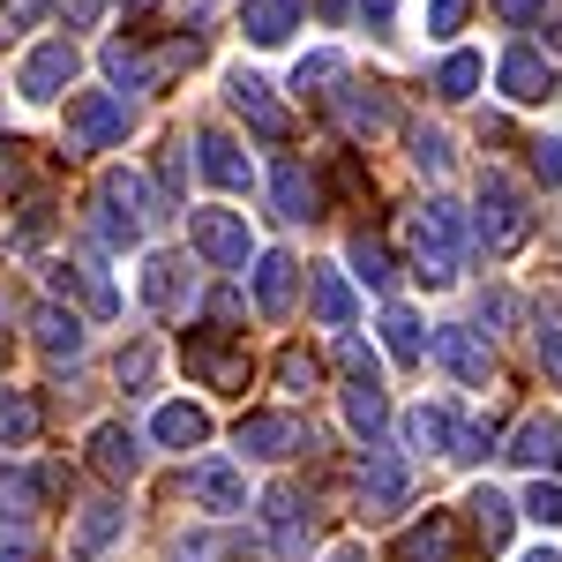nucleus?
Wrapping results in <instances>:
<instances>
[{
    "mask_svg": "<svg viewBox=\"0 0 562 562\" xmlns=\"http://www.w3.org/2000/svg\"><path fill=\"white\" fill-rule=\"evenodd\" d=\"M338 121H346V135H383L390 128V98L383 90H338Z\"/></svg>",
    "mask_w": 562,
    "mask_h": 562,
    "instance_id": "obj_29",
    "label": "nucleus"
},
{
    "mask_svg": "<svg viewBox=\"0 0 562 562\" xmlns=\"http://www.w3.org/2000/svg\"><path fill=\"white\" fill-rule=\"evenodd\" d=\"M188 495L217 510V518H233V510H248V480L233 473L225 458H203V465H188Z\"/></svg>",
    "mask_w": 562,
    "mask_h": 562,
    "instance_id": "obj_10",
    "label": "nucleus"
},
{
    "mask_svg": "<svg viewBox=\"0 0 562 562\" xmlns=\"http://www.w3.org/2000/svg\"><path fill=\"white\" fill-rule=\"evenodd\" d=\"M105 8H113V0H60V15H68V23H76V31H90V23H98V15H105Z\"/></svg>",
    "mask_w": 562,
    "mask_h": 562,
    "instance_id": "obj_46",
    "label": "nucleus"
},
{
    "mask_svg": "<svg viewBox=\"0 0 562 562\" xmlns=\"http://www.w3.org/2000/svg\"><path fill=\"white\" fill-rule=\"evenodd\" d=\"M225 555H233L225 532H195V540H180V562H225Z\"/></svg>",
    "mask_w": 562,
    "mask_h": 562,
    "instance_id": "obj_44",
    "label": "nucleus"
},
{
    "mask_svg": "<svg viewBox=\"0 0 562 562\" xmlns=\"http://www.w3.org/2000/svg\"><path fill=\"white\" fill-rule=\"evenodd\" d=\"M480 76H487V60H480V53H450V60H442V76H435V90H442V98H473Z\"/></svg>",
    "mask_w": 562,
    "mask_h": 562,
    "instance_id": "obj_35",
    "label": "nucleus"
},
{
    "mask_svg": "<svg viewBox=\"0 0 562 562\" xmlns=\"http://www.w3.org/2000/svg\"><path fill=\"white\" fill-rule=\"evenodd\" d=\"M38 397L31 390H0V442H38Z\"/></svg>",
    "mask_w": 562,
    "mask_h": 562,
    "instance_id": "obj_31",
    "label": "nucleus"
},
{
    "mask_svg": "<svg viewBox=\"0 0 562 562\" xmlns=\"http://www.w3.org/2000/svg\"><path fill=\"white\" fill-rule=\"evenodd\" d=\"M301 442H307V428L293 413H248V420H240V450H248V458H293Z\"/></svg>",
    "mask_w": 562,
    "mask_h": 562,
    "instance_id": "obj_13",
    "label": "nucleus"
},
{
    "mask_svg": "<svg viewBox=\"0 0 562 562\" xmlns=\"http://www.w3.org/2000/svg\"><path fill=\"white\" fill-rule=\"evenodd\" d=\"M195 166H203L225 195H248V188H256V166L240 158V143H233V135H217V128L195 135Z\"/></svg>",
    "mask_w": 562,
    "mask_h": 562,
    "instance_id": "obj_11",
    "label": "nucleus"
},
{
    "mask_svg": "<svg viewBox=\"0 0 562 562\" xmlns=\"http://www.w3.org/2000/svg\"><path fill=\"white\" fill-rule=\"evenodd\" d=\"M525 233H532L525 195H518L503 173H487V180H480V248H487V256H510Z\"/></svg>",
    "mask_w": 562,
    "mask_h": 562,
    "instance_id": "obj_3",
    "label": "nucleus"
},
{
    "mask_svg": "<svg viewBox=\"0 0 562 562\" xmlns=\"http://www.w3.org/2000/svg\"><path fill=\"white\" fill-rule=\"evenodd\" d=\"M31 330H38L45 360H76V352H83V323H76V307H38Z\"/></svg>",
    "mask_w": 562,
    "mask_h": 562,
    "instance_id": "obj_24",
    "label": "nucleus"
},
{
    "mask_svg": "<svg viewBox=\"0 0 562 562\" xmlns=\"http://www.w3.org/2000/svg\"><path fill=\"white\" fill-rule=\"evenodd\" d=\"M510 458H518V465H562V420H548V413L518 420V435H510Z\"/></svg>",
    "mask_w": 562,
    "mask_h": 562,
    "instance_id": "obj_23",
    "label": "nucleus"
},
{
    "mask_svg": "<svg viewBox=\"0 0 562 562\" xmlns=\"http://www.w3.org/2000/svg\"><path fill=\"white\" fill-rule=\"evenodd\" d=\"M121 532H128V510H121V503H90L83 518H76V540H83V548H105V540H121Z\"/></svg>",
    "mask_w": 562,
    "mask_h": 562,
    "instance_id": "obj_33",
    "label": "nucleus"
},
{
    "mask_svg": "<svg viewBox=\"0 0 562 562\" xmlns=\"http://www.w3.org/2000/svg\"><path fill=\"white\" fill-rule=\"evenodd\" d=\"M188 248L217 270H248V217L240 211H195L188 217Z\"/></svg>",
    "mask_w": 562,
    "mask_h": 562,
    "instance_id": "obj_4",
    "label": "nucleus"
},
{
    "mask_svg": "<svg viewBox=\"0 0 562 562\" xmlns=\"http://www.w3.org/2000/svg\"><path fill=\"white\" fill-rule=\"evenodd\" d=\"M225 90H233V105H240V121H248L256 135H270V143H278V135L293 128V121H285V105L270 98V83H262V76H248V68H233V76H225Z\"/></svg>",
    "mask_w": 562,
    "mask_h": 562,
    "instance_id": "obj_12",
    "label": "nucleus"
},
{
    "mask_svg": "<svg viewBox=\"0 0 562 562\" xmlns=\"http://www.w3.org/2000/svg\"><path fill=\"white\" fill-rule=\"evenodd\" d=\"M525 518H540V525H562V480H555V487L540 480V487L525 495Z\"/></svg>",
    "mask_w": 562,
    "mask_h": 562,
    "instance_id": "obj_42",
    "label": "nucleus"
},
{
    "mask_svg": "<svg viewBox=\"0 0 562 562\" xmlns=\"http://www.w3.org/2000/svg\"><path fill=\"white\" fill-rule=\"evenodd\" d=\"M397 562H458V525H450V510H428V518L413 525L397 540Z\"/></svg>",
    "mask_w": 562,
    "mask_h": 562,
    "instance_id": "obj_18",
    "label": "nucleus"
},
{
    "mask_svg": "<svg viewBox=\"0 0 562 562\" xmlns=\"http://www.w3.org/2000/svg\"><path fill=\"white\" fill-rule=\"evenodd\" d=\"M548 45H562V23H555V31H548Z\"/></svg>",
    "mask_w": 562,
    "mask_h": 562,
    "instance_id": "obj_56",
    "label": "nucleus"
},
{
    "mask_svg": "<svg viewBox=\"0 0 562 562\" xmlns=\"http://www.w3.org/2000/svg\"><path fill=\"white\" fill-rule=\"evenodd\" d=\"M540 8H548V0H495V15H503V23H525V15H540Z\"/></svg>",
    "mask_w": 562,
    "mask_h": 562,
    "instance_id": "obj_49",
    "label": "nucleus"
},
{
    "mask_svg": "<svg viewBox=\"0 0 562 562\" xmlns=\"http://www.w3.org/2000/svg\"><path fill=\"white\" fill-rule=\"evenodd\" d=\"M105 76H113L121 90H150V83H158V68H150V60H143L135 45H121V38L105 45Z\"/></svg>",
    "mask_w": 562,
    "mask_h": 562,
    "instance_id": "obj_32",
    "label": "nucleus"
},
{
    "mask_svg": "<svg viewBox=\"0 0 562 562\" xmlns=\"http://www.w3.org/2000/svg\"><path fill=\"white\" fill-rule=\"evenodd\" d=\"M270 195H278V217H293V225L323 217V188H315V173H307L301 158H285V166L270 173Z\"/></svg>",
    "mask_w": 562,
    "mask_h": 562,
    "instance_id": "obj_15",
    "label": "nucleus"
},
{
    "mask_svg": "<svg viewBox=\"0 0 562 562\" xmlns=\"http://www.w3.org/2000/svg\"><path fill=\"white\" fill-rule=\"evenodd\" d=\"M346 420H352V428H360V435H375V428H383V420H390L383 390H346Z\"/></svg>",
    "mask_w": 562,
    "mask_h": 562,
    "instance_id": "obj_37",
    "label": "nucleus"
},
{
    "mask_svg": "<svg viewBox=\"0 0 562 562\" xmlns=\"http://www.w3.org/2000/svg\"><path fill=\"white\" fill-rule=\"evenodd\" d=\"M121 135H128V98H113V90H76L68 98V158L113 150Z\"/></svg>",
    "mask_w": 562,
    "mask_h": 562,
    "instance_id": "obj_2",
    "label": "nucleus"
},
{
    "mask_svg": "<svg viewBox=\"0 0 562 562\" xmlns=\"http://www.w3.org/2000/svg\"><path fill=\"white\" fill-rule=\"evenodd\" d=\"M360 15H368V31H383L390 15H397V0H360Z\"/></svg>",
    "mask_w": 562,
    "mask_h": 562,
    "instance_id": "obj_50",
    "label": "nucleus"
},
{
    "mask_svg": "<svg viewBox=\"0 0 562 562\" xmlns=\"http://www.w3.org/2000/svg\"><path fill=\"white\" fill-rule=\"evenodd\" d=\"M45 278H53L60 301H83L90 315H121V293H113V278H105L98 262H53Z\"/></svg>",
    "mask_w": 562,
    "mask_h": 562,
    "instance_id": "obj_9",
    "label": "nucleus"
},
{
    "mask_svg": "<svg viewBox=\"0 0 562 562\" xmlns=\"http://www.w3.org/2000/svg\"><path fill=\"white\" fill-rule=\"evenodd\" d=\"M465 510H473L480 548H487V555H503V548H510V525H518V503H510V495H495V487H473V503H465Z\"/></svg>",
    "mask_w": 562,
    "mask_h": 562,
    "instance_id": "obj_19",
    "label": "nucleus"
},
{
    "mask_svg": "<svg viewBox=\"0 0 562 562\" xmlns=\"http://www.w3.org/2000/svg\"><path fill=\"white\" fill-rule=\"evenodd\" d=\"M383 346H390L397 368H420V360H428V338H420V315H413V307H390L383 315Z\"/></svg>",
    "mask_w": 562,
    "mask_h": 562,
    "instance_id": "obj_30",
    "label": "nucleus"
},
{
    "mask_svg": "<svg viewBox=\"0 0 562 562\" xmlns=\"http://www.w3.org/2000/svg\"><path fill=\"white\" fill-rule=\"evenodd\" d=\"M540 368H548V383H562V330H540Z\"/></svg>",
    "mask_w": 562,
    "mask_h": 562,
    "instance_id": "obj_47",
    "label": "nucleus"
},
{
    "mask_svg": "<svg viewBox=\"0 0 562 562\" xmlns=\"http://www.w3.org/2000/svg\"><path fill=\"white\" fill-rule=\"evenodd\" d=\"M293 23H301V0H248V8H240V31L256 45H285Z\"/></svg>",
    "mask_w": 562,
    "mask_h": 562,
    "instance_id": "obj_22",
    "label": "nucleus"
},
{
    "mask_svg": "<svg viewBox=\"0 0 562 562\" xmlns=\"http://www.w3.org/2000/svg\"><path fill=\"white\" fill-rule=\"evenodd\" d=\"M525 562H562V555H555V548H532V555H525Z\"/></svg>",
    "mask_w": 562,
    "mask_h": 562,
    "instance_id": "obj_53",
    "label": "nucleus"
},
{
    "mask_svg": "<svg viewBox=\"0 0 562 562\" xmlns=\"http://www.w3.org/2000/svg\"><path fill=\"white\" fill-rule=\"evenodd\" d=\"M0 562H31V555H23V548H0Z\"/></svg>",
    "mask_w": 562,
    "mask_h": 562,
    "instance_id": "obj_55",
    "label": "nucleus"
},
{
    "mask_svg": "<svg viewBox=\"0 0 562 562\" xmlns=\"http://www.w3.org/2000/svg\"><path fill=\"white\" fill-rule=\"evenodd\" d=\"M90 465H98L105 480H135V473H143V442H135V428L105 420V428L90 435Z\"/></svg>",
    "mask_w": 562,
    "mask_h": 562,
    "instance_id": "obj_17",
    "label": "nucleus"
},
{
    "mask_svg": "<svg viewBox=\"0 0 562 562\" xmlns=\"http://www.w3.org/2000/svg\"><path fill=\"white\" fill-rule=\"evenodd\" d=\"M158 173H166V188H173V195H180V180H188V158H180V143H173V150H166V158H158Z\"/></svg>",
    "mask_w": 562,
    "mask_h": 562,
    "instance_id": "obj_48",
    "label": "nucleus"
},
{
    "mask_svg": "<svg viewBox=\"0 0 562 562\" xmlns=\"http://www.w3.org/2000/svg\"><path fill=\"white\" fill-rule=\"evenodd\" d=\"M352 270H360V278H368V285L383 293V285H390V248H383V240H368V233H360V240H352Z\"/></svg>",
    "mask_w": 562,
    "mask_h": 562,
    "instance_id": "obj_39",
    "label": "nucleus"
},
{
    "mask_svg": "<svg viewBox=\"0 0 562 562\" xmlns=\"http://www.w3.org/2000/svg\"><path fill=\"white\" fill-rule=\"evenodd\" d=\"M188 375L211 390H248L256 368H248V352L225 346V330H188Z\"/></svg>",
    "mask_w": 562,
    "mask_h": 562,
    "instance_id": "obj_5",
    "label": "nucleus"
},
{
    "mask_svg": "<svg viewBox=\"0 0 562 562\" xmlns=\"http://www.w3.org/2000/svg\"><path fill=\"white\" fill-rule=\"evenodd\" d=\"M413 166H420V173H450V135L442 128H413Z\"/></svg>",
    "mask_w": 562,
    "mask_h": 562,
    "instance_id": "obj_38",
    "label": "nucleus"
},
{
    "mask_svg": "<svg viewBox=\"0 0 562 562\" xmlns=\"http://www.w3.org/2000/svg\"><path fill=\"white\" fill-rule=\"evenodd\" d=\"M330 562H368V555H360V548H338V555H330Z\"/></svg>",
    "mask_w": 562,
    "mask_h": 562,
    "instance_id": "obj_54",
    "label": "nucleus"
},
{
    "mask_svg": "<svg viewBox=\"0 0 562 562\" xmlns=\"http://www.w3.org/2000/svg\"><path fill=\"white\" fill-rule=\"evenodd\" d=\"M15 150H23V143H0V188L15 180Z\"/></svg>",
    "mask_w": 562,
    "mask_h": 562,
    "instance_id": "obj_52",
    "label": "nucleus"
},
{
    "mask_svg": "<svg viewBox=\"0 0 562 562\" xmlns=\"http://www.w3.org/2000/svg\"><path fill=\"white\" fill-rule=\"evenodd\" d=\"M495 83H503V98H518V105H540V98H555L562 76L548 53H532V45H510L503 53V68H495Z\"/></svg>",
    "mask_w": 562,
    "mask_h": 562,
    "instance_id": "obj_6",
    "label": "nucleus"
},
{
    "mask_svg": "<svg viewBox=\"0 0 562 562\" xmlns=\"http://www.w3.org/2000/svg\"><path fill=\"white\" fill-rule=\"evenodd\" d=\"M525 150H532V173L548 180V188H562V135H532Z\"/></svg>",
    "mask_w": 562,
    "mask_h": 562,
    "instance_id": "obj_40",
    "label": "nucleus"
},
{
    "mask_svg": "<svg viewBox=\"0 0 562 562\" xmlns=\"http://www.w3.org/2000/svg\"><path fill=\"white\" fill-rule=\"evenodd\" d=\"M465 8H473V0H428V38H458Z\"/></svg>",
    "mask_w": 562,
    "mask_h": 562,
    "instance_id": "obj_41",
    "label": "nucleus"
},
{
    "mask_svg": "<svg viewBox=\"0 0 562 562\" xmlns=\"http://www.w3.org/2000/svg\"><path fill=\"white\" fill-rule=\"evenodd\" d=\"M38 15H45V0H0V23H8V31H31Z\"/></svg>",
    "mask_w": 562,
    "mask_h": 562,
    "instance_id": "obj_45",
    "label": "nucleus"
},
{
    "mask_svg": "<svg viewBox=\"0 0 562 562\" xmlns=\"http://www.w3.org/2000/svg\"><path fill=\"white\" fill-rule=\"evenodd\" d=\"M293 293H301V262L270 248V256L256 262V307H262V315H285V307H293Z\"/></svg>",
    "mask_w": 562,
    "mask_h": 562,
    "instance_id": "obj_20",
    "label": "nucleus"
},
{
    "mask_svg": "<svg viewBox=\"0 0 562 562\" xmlns=\"http://www.w3.org/2000/svg\"><path fill=\"white\" fill-rule=\"evenodd\" d=\"M76 83V45L68 38H45L31 60H23V76H15V90L31 98V105H45V98H60V90Z\"/></svg>",
    "mask_w": 562,
    "mask_h": 562,
    "instance_id": "obj_7",
    "label": "nucleus"
},
{
    "mask_svg": "<svg viewBox=\"0 0 562 562\" xmlns=\"http://www.w3.org/2000/svg\"><path fill=\"white\" fill-rule=\"evenodd\" d=\"M323 83H346V53H307L301 68H293V90H323Z\"/></svg>",
    "mask_w": 562,
    "mask_h": 562,
    "instance_id": "obj_36",
    "label": "nucleus"
},
{
    "mask_svg": "<svg viewBox=\"0 0 562 562\" xmlns=\"http://www.w3.org/2000/svg\"><path fill=\"white\" fill-rule=\"evenodd\" d=\"M150 435H158L166 450H195V442H211V413H203V405H188V397H173V405H158Z\"/></svg>",
    "mask_w": 562,
    "mask_h": 562,
    "instance_id": "obj_21",
    "label": "nucleus"
},
{
    "mask_svg": "<svg viewBox=\"0 0 562 562\" xmlns=\"http://www.w3.org/2000/svg\"><path fill=\"white\" fill-rule=\"evenodd\" d=\"M405 503V458L397 450H368L360 458V510H397Z\"/></svg>",
    "mask_w": 562,
    "mask_h": 562,
    "instance_id": "obj_14",
    "label": "nucleus"
},
{
    "mask_svg": "<svg viewBox=\"0 0 562 562\" xmlns=\"http://www.w3.org/2000/svg\"><path fill=\"white\" fill-rule=\"evenodd\" d=\"M405 442H413V450H442V458H458V420H450L442 405H413V413H405Z\"/></svg>",
    "mask_w": 562,
    "mask_h": 562,
    "instance_id": "obj_27",
    "label": "nucleus"
},
{
    "mask_svg": "<svg viewBox=\"0 0 562 562\" xmlns=\"http://www.w3.org/2000/svg\"><path fill=\"white\" fill-rule=\"evenodd\" d=\"M307 301H315V315H323V323H330L338 338H346V330H352V315H360V301H352V285L338 278V270H315V285H307Z\"/></svg>",
    "mask_w": 562,
    "mask_h": 562,
    "instance_id": "obj_26",
    "label": "nucleus"
},
{
    "mask_svg": "<svg viewBox=\"0 0 562 562\" xmlns=\"http://www.w3.org/2000/svg\"><path fill=\"white\" fill-rule=\"evenodd\" d=\"M53 473H0V525H31Z\"/></svg>",
    "mask_w": 562,
    "mask_h": 562,
    "instance_id": "obj_28",
    "label": "nucleus"
},
{
    "mask_svg": "<svg viewBox=\"0 0 562 562\" xmlns=\"http://www.w3.org/2000/svg\"><path fill=\"white\" fill-rule=\"evenodd\" d=\"M262 525H270V540H278V555H285V562H307L315 525H307V510H301L293 487H270V495H262Z\"/></svg>",
    "mask_w": 562,
    "mask_h": 562,
    "instance_id": "obj_8",
    "label": "nucleus"
},
{
    "mask_svg": "<svg viewBox=\"0 0 562 562\" xmlns=\"http://www.w3.org/2000/svg\"><path fill=\"white\" fill-rule=\"evenodd\" d=\"M413 270H420L428 285H450V278L465 270V211H458L450 195H435L428 211L413 217Z\"/></svg>",
    "mask_w": 562,
    "mask_h": 562,
    "instance_id": "obj_1",
    "label": "nucleus"
},
{
    "mask_svg": "<svg viewBox=\"0 0 562 562\" xmlns=\"http://www.w3.org/2000/svg\"><path fill=\"white\" fill-rule=\"evenodd\" d=\"M278 383H285V390H307V383H315V360H307L301 346H285V352H278Z\"/></svg>",
    "mask_w": 562,
    "mask_h": 562,
    "instance_id": "obj_43",
    "label": "nucleus"
},
{
    "mask_svg": "<svg viewBox=\"0 0 562 562\" xmlns=\"http://www.w3.org/2000/svg\"><path fill=\"white\" fill-rule=\"evenodd\" d=\"M143 301L158 307V315H173V307L188 301V262L180 256H150L143 262Z\"/></svg>",
    "mask_w": 562,
    "mask_h": 562,
    "instance_id": "obj_25",
    "label": "nucleus"
},
{
    "mask_svg": "<svg viewBox=\"0 0 562 562\" xmlns=\"http://www.w3.org/2000/svg\"><path fill=\"white\" fill-rule=\"evenodd\" d=\"M150 375V352H121V383H143Z\"/></svg>",
    "mask_w": 562,
    "mask_h": 562,
    "instance_id": "obj_51",
    "label": "nucleus"
},
{
    "mask_svg": "<svg viewBox=\"0 0 562 562\" xmlns=\"http://www.w3.org/2000/svg\"><path fill=\"white\" fill-rule=\"evenodd\" d=\"M338 368L352 375V390H383V360H375V346H360V338H338Z\"/></svg>",
    "mask_w": 562,
    "mask_h": 562,
    "instance_id": "obj_34",
    "label": "nucleus"
},
{
    "mask_svg": "<svg viewBox=\"0 0 562 562\" xmlns=\"http://www.w3.org/2000/svg\"><path fill=\"white\" fill-rule=\"evenodd\" d=\"M428 346H435V360H442L458 383H473V390H480L487 375H495V360H487V346H480L473 330H435Z\"/></svg>",
    "mask_w": 562,
    "mask_h": 562,
    "instance_id": "obj_16",
    "label": "nucleus"
}]
</instances>
